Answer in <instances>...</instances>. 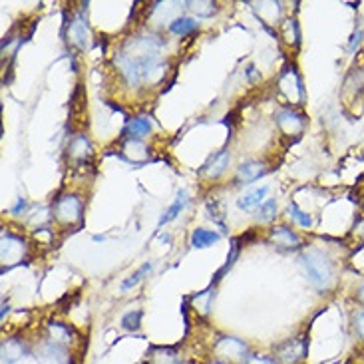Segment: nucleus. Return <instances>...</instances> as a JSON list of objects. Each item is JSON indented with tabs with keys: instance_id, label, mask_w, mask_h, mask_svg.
<instances>
[{
	"instance_id": "f257e3e1",
	"label": "nucleus",
	"mask_w": 364,
	"mask_h": 364,
	"mask_svg": "<svg viewBox=\"0 0 364 364\" xmlns=\"http://www.w3.org/2000/svg\"><path fill=\"white\" fill-rule=\"evenodd\" d=\"M301 265L305 269V275L309 283L315 287L316 291H328L335 281V271L328 257L316 249H309L301 257Z\"/></svg>"
},
{
	"instance_id": "f03ea898",
	"label": "nucleus",
	"mask_w": 364,
	"mask_h": 364,
	"mask_svg": "<svg viewBox=\"0 0 364 364\" xmlns=\"http://www.w3.org/2000/svg\"><path fill=\"white\" fill-rule=\"evenodd\" d=\"M217 360L221 364H247L249 363V348L243 341L233 336H223L215 345Z\"/></svg>"
},
{
	"instance_id": "7ed1b4c3",
	"label": "nucleus",
	"mask_w": 364,
	"mask_h": 364,
	"mask_svg": "<svg viewBox=\"0 0 364 364\" xmlns=\"http://www.w3.org/2000/svg\"><path fill=\"white\" fill-rule=\"evenodd\" d=\"M54 217L62 225H80L84 219V205L76 196H62L54 203Z\"/></svg>"
},
{
	"instance_id": "20e7f679",
	"label": "nucleus",
	"mask_w": 364,
	"mask_h": 364,
	"mask_svg": "<svg viewBox=\"0 0 364 364\" xmlns=\"http://www.w3.org/2000/svg\"><path fill=\"white\" fill-rule=\"evenodd\" d=\"M306 350H309V343L305 336L299 338H289L285 343L275 346V356L281 364H299L305 360Z\"/></svg>"
},
{
	"instance_id": "39448f33",
	"label": "nucleus",
	"mask_w": 364,
	"mask_h": 364,
	"mask_svg": "<svg viewBox=\"0 0 364 364\" xmlns=\"http://www.w3.org/2000/svg\"><path fill=\"white\" fill-rule=\"evenodd\" d=\"M36 360L40 364H72L68 350L54 341H44L36 348Z\"/></svg>"
},
{
	"instance_id": "423d86ee",
	"label": "nucleus",
	"mask_w": 364,
	"mask_h": 364,
	"mask_svg": "<svg viewBox=\"0 0 364 364\" xmlns=\"http://www.w3.org/2000/svg\"><path fill=\"white\" fill-rule=\"evenodd\" d=\"M68 40L72 44H76L80 50H86L90 44V30L88 22L84 20L82 14H76L68 26Z\"/></svg>"
},
{
	"instance_id": "0eeeda50",
	"label": "nucleus",
	"mask_w": 364,
	"mask_h": 364,
	"mask_svg": "<svg viewBox=\"0 0 364 364\" xmlns=\"http://www.w3.org/2000/svg\"><path fill=\"white\" fill-rule=\"evenodd\" d=\"M229 159H231V156H229V151H227V149L217 151V154H213V158L207 159V164L203 166V169H201V173L209 179H217L227 169V166H229Z\"/></svg>"
},
{
	"instance_id": "6e6552de",
	"label": "nucleus",
	"mask_w": 364,
	"mask_h": 364,
	"mask_svg": "<svg viewBox=\"0 0 364 364\" xmlns=\"http://www.w3.org/2000/svg\"><path fill=\"white\" fill-rule=\"evenodd\" d=\"M277 124H279V128L283 129L285 134L289 136H293V134H301L303 128H305V122L303 118L295 114L293 109H283L279 116H277Z\"/></svg>"
},
{
	"instance_id": "1a4fd4ad",
	"label": "nucleus",
	"mask_w": 364,
	"mask_h": 364,
	"mask_svg": "<svg viewBox=\"0 0 364 364\" xmlns=\"http://www.w3.org/2000/svg\"><path fill=\"white\" fill-rule=\"evenodd\" d=\"M267 168L261 161H245L237 169V181L239 183H253L261 176H265Z\"/></svg>"
},
{
	"instance_id": "9d476101",
	"label": "nucleus",
	"mask_w": 364,
	"mask_h": 364,
	"mask_svg": "<svg viewBox=\"0 0 364 364\" xmlns=\"http://www.w3.org/2000/svg\"><path fill=\"white\" fill-rule=\"evenodd\" d=\"M267 193H269V187H259L255 191H249L243 197H239L237 199V205H239V209H243V211H253L255 207H261L265 203Z\"/></svg>"
},
{
	"instance_id": "9b49d317",
	"label": "nucleus",
	"mask_w": 364,
	"mask_h": 364,
	"mask_svg": "<svg viewBox=\"0 0 364 364\" xmlns=\"http://www.w3.org/2000/svg\"><path fill=\"white\" fill-rule=\"evenodd\" d=\"M24 353H26V348L18 338H6L2 343V364H14L24 356Z\"/></svg>"
},
{
	"instance_id": "f8f14e48",
	"label": "nucleus",
	"mask_w": 364,
	"mask_h": 364,
	"mask_svg": "<svg viewBox=\"0 0 364 364\" xmlns=\"http://www.w3.org/2000/svg\"><path fill=\"white\" fill-rule=\"evenodd\" d=\"M94 149H92V144L86 136H78V138L72 139L70 144V158L76 159V161H86V159L92 158Z\"/></svg>"
},
{
	"instance_id": "ddd939ff",
	"label": "nucleus",
	"mask_w": 364,
	"mask_h": 364,
	"mask_svg": "<svg viewBox=\"0 0 364 364\" xmlns=\"http://www.w3.org/2000/svg\"><path fill=\"white\" fill-rule=\"evenodd\" d=\"M149 129H151V122L146 116H138V118L129 119L128 126L124 129V134L129 136L132 139H139L141 136L149 134Z\"/></svg>"
},
{
	"instance_id": "4468645a",
	"label": "nucleus",
	"mask_w": 364,
	"mask_h": 364,
	"mask_svg": "<svg viewBox=\"0 0 364 364\" xmlns=\"http://www.w3.org/2000/svg\"><path fill=\"white\" fill-rule=\"evenodd\" d=\"M14 251H18V253H24V241L18 239V237L14 235H2V261L6 263H12V259H14Z\"/></svg>"
},
{
	"instance_id": "2eb2a0df",
	"label": "nucleus",
	"mask_w": 364,
	"mask_h": 364,
	"mask_svg": "<svg viewBox=\"0 0 364 364\" xmlns=\"http://www.w3.org/2000/svg\"><path fill=\"white\" fill-rule=\"evenodd\" d=\"M271 239H273V243H277L279 247H296L299 245V237L296 233H293V229H289V227H275L273 231H271Z\"/></svg>"
},
{
	"instance_id": "dca6fc26",
	"label": "nucleus",
	"mask_w": 364,
	"mask_h": 364,
	"mask_svg": "<svg viewBox=\"0 0 364 364\" xmlns=\"http://www.w3.org/2000/svg\"><path fill=\"white\" fill-rule=\"evenodd\" d=\"M221 239L219 233L215 231H209V229H196L191 233V245L196 249H205V247H211L213 243H217Z\"/></svg>"
},
{
	"instance_id": "f3484780",
	"label": "nucleus",
	"mask_w": 364,
	"mask_h": 364,
	"mask_svg": "<svg viewBox=\"0 0 364 364\" xmlns=\"http://www.w3.org/2000/svg\"><path fill=\"white\" fill-rule=\"evenodd\" d=\"M196 28L197 22L193 18H189V16L173 18L171 20V24H169V30H171L173 34H178V36H187V34H191Z\"/></svg>"
},
{
	"instance_id": "a211bd4d",
	"label": "nucleus",
	"mask_w": 364,
	"mask_h": 364,
	"mask_svg": "<svg viewBox=\"0 0 364 364\" xmlns=\"http://www.w3.org/2000/svg\"><path fill=\"white\" fill-rule=\"evenodd\" d=\"M186 203H187L186 191H179L178 199H176V201L171 203V207H169L168 211H166V213L161 215V219H159V225H164V223H169L171 219H176V217L181 213V209L186 207Z\"/></svg>"
},
{
	"instance_id": "6ab92c4d",
	"label": "nucleus",
	"mask_w": 364,
	"mask_h": 364,
	"mask_svg": "<svg viewBox=\"0 0 364 364\" xmlns=\"http://www.w3.org/2000/svg\"><path fill=\"white\" fill-rule=\"evenodd\" d=\"M213 301H215V291L207 289L203 293H199L197 296H193V303H196V309L201 313V315H207L213 306Z\"/></svg>"
},
{
	"instance_id": "aec40b11",
	"label": "nucleus",
	"mask_w": 364,
	"mask_h": 364,
	"mask_svg": "<svg viewBox=\"0 0 364 364\" xmlns=\"http://www.w3.org/2000/svg\"><path fill=\"white\" fill-rule=\"evenodd\" d=\"M151 269H154V265H151V263H146L144 267H139V269L136 271V273H134V275L128 277V279H126V281L122 283V291H129L132 287L139 285V283H141V281L146 279V275H148V273H151Z\"/></svg>"
},
{
	"instance_id": "412c9836",
	"label": "nucleus",
	"mask_w": 364,
	"mask_h": 364,
	"mask_svg": "<svg viewBox=\"0 0 364 364\" xmlns=\"http://www.w3.org/2000/svg\"><path fill=\"white\" fill-rule=\"evenodd\" d=\"M50 335H52L54 343L62 345V343H68L70 336H72V331L66 325H62V323H52L50 325Z\"/></svg>"
},
{
	"instance_id": "4be33fe9",
	"label": "nucleus",
	"mask_w": 364,
	"mask_h": 364,
	"mask_svg": "<svg viewBox=\"0 0 364 364\" xmlns=\"http://www.w3.org/2000/svg\"><path fill=\"white\" fill-rule=\"evenodd\" d=\"M289 215L293 217L299 225H303V227L313 225V219H311V215L305 213V211H301V209L296 207V203H291V205H289Z\"/></svg>"
},
{
	"instance_id": "5701e85b",
	"label": "nucleus",
	"mask_w": 364,
	"mask_h": 364,
	"mask_svg": "<svg viewBox=\"0 0 364 364\" xmlns=\"http://www.w3.org/2000/svg\"><path fill=\"white\" fill-rule=\"evenodd\" d=\"M275 213H277V201L269 199V201H265L263 205L259 207V213H257V217H259V221L267 223V221H271V219L275 217Z\"/></svg>"
},
{
	"instance_id": "b1692460",
	"label": "nucleus",
	"mask_w": 364,
	"mask_h": 364,
	"mask_svg": "<svg viewBox=\"0 0 364 364\" xmlns=\"http://www.w3.org/2000/svg\"><path fill=\"white\" fill-rule=\"evenodd\" d=\"M186 4L196 12L197 16H211L215 12V4L213 2H186Z\"/></svg>"
},
{
	"instance_id": "393cba45",
	"label": "nucleus",
	"mask_w": 364,
	"mask_h": 364,
	"mask_svg": "<svg viewBox=\"0 0 364 364\" xmlns=\"http://www.w3.org/2000/svg\"><path fill=\"white\" fill-rule=\"evenodd\" d=\"M139 321H141V311H132L128 315L122 316V326L126 331H138Z\"/></svg>"
},
{
	"instance_id": "a878e982",
	"label": "nucleus",
	"mask_w": 364,
	"mask_h": 364,
	"mask_svg": "<svg viewBox=\"0 0 364 364\" xmlns=\"http://www.w3.org/2000/svg\"><path fill=\"white\" fill-rule=\"evenodd\" d=\"M353 328H355L356 336L364 343V311H358L353 315Z\"/></svg>"
},
{
	"instance_id": "bb28decb",
	"label": "nucleus",
	"mask_w": 364,
	"mask_h": 364,
	"mask_svg": "<svg viewBox=\"0 0 364 364\" xmlns=\"http://www.w3.org/2000/svg\"><path fill=\"white\" fill-rule=\"evenodd\" d=\"M363 42V30H356L355 34H353V38H350V44H348V50L350 52H355L358 48V44Z\"/></svg>"
},
{
	"instance_id": "cd10ccee",
	"label": "nucleus",
	"mask_w": 364,
	"mask_h": 364,
	"mask_svg": "<svg viewBox=\"0 0 364 364\" xmlns=\"http://www.w3.org/2000/svg\"><path fill=\"white\" fill-rule=\"evenodd\" d=\"M247 364H277V360L269 358V356H251Z\"/></svg>"
},
{
	"instance_id": "c85d7f7f",
	"label": "nucleus",
	"mask_w": 364,
	"mask_h": 364,
	"mask_svg": "<svg viewBox=\"0 0 364 364\" xmlns=\"http://www.w3.org/2000/svg\"><path fill=\"white\" fill-rule=\"evenodd\" d=\"M24 205H26V201H24V199H20L18 205H16V207H14V209H12V213H14V215H18L20 209H24Z\"/></svg>"
},
{
	"instance_id": "c756f323",
	"label": "nucleus",
	"mask_w": 364,
	"mask_h": 364,
	"mask_svg": "<svg viewBox=\"0 0 364 364\" xmlns=\"http://www.w3.org/2000/svg\"><path fill=\"white\" fill-rule=\"evenodd\" d=\"M358 301H360V303L364 305V285L358 289Z\"/></svg>"
}]
</instances>
